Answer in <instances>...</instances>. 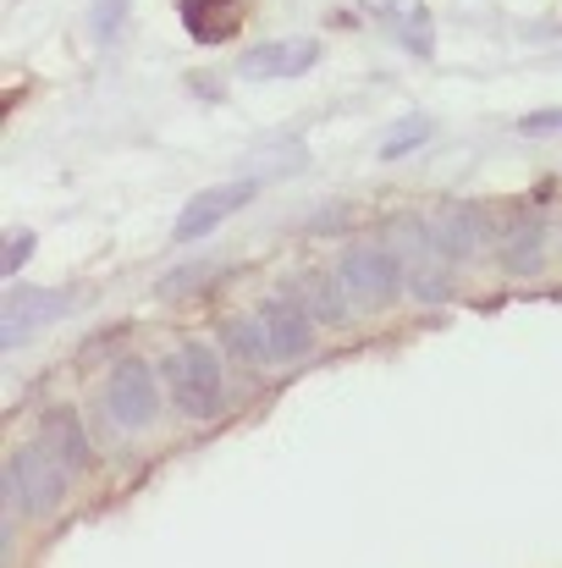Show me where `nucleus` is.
I'll list each match as a JSON object with an SVG mask.
<instances>
[{
    "instance_id": "nucleus-11",
    "label": "nucleus",
    "mask_w": 562,
    "mask_h": 568,
    "mask_svg": "<svg viewBox=\"0 0 562 568\" xmlns=\"http://www.w3.org/2000/svg\"><path fill=\"white\" fill-rule=\"evenodd\" d=\"M359 11L375 17L380 28H391V39L408 44L413 55H430V50H436V33H430V11H425V0H359Z\"/></svg>"
},
{
    "instance_id": "nucleus-15",
    "label": "nucleus",
    "mask_w": 562,
    "mask_h": 568,
    "mask_svg": "<svg viewBox=\"0 0 562 568\" xmlns=\"http://www.w3.org/2000/svg\"><path fill=\"white\" fill-rule=\"evenodd\" d=\"M337 287H343V282H331L326 271H315V276H304V310H309L315 321H326V326H337V321L348 315V304L337 298Z\"/></svg>"
},
{
    "instance_id": "nucleus-10",
    "label": "nucleus",
    "mask_w": 562,
    "mask_h": 568,
    "mask_svg": "<svg viewBox=\"0 0 562 568\" xmlns=\"http://www.w3.org/2000/svg\"><path fill=\"white\" fill-rule=\"evenodd\" d=\"M259 321H265V332H270L276 359H304V354H309V343H315V315H309L293 293L265 298V304H259Z\"/></svg>"
},
{
    "instance_id": "nucleus-5",
    "label": "nucleus",
    "mask_w": 562,
    "mask_h": 568,
    "mask_svg": "<svg viewBox=\"0 0 562 568\" xmlns=\"http://www.w3.org/2000/svg\"><path fill=\"white\" fill-rule=\"evenodd\" d=\"M337 282H343V293L354 304L380 310V304L397 298V254H386V248H348L343 265H337Z\"/></svg>"
},
{
    "instance_id": "nucleus-14",
    "label": "nucleus",
    "mask_w": 562,
    "mask_h": 568,
    "mask_svg": "<svg viewBox=\"0 0 562 568\" xmlns=\"http://www.w3.org/2000/svg\"><path fill=\"white\" fill-rule=\"evenodd\" d=\"M221 343H226V354L243 359V365H270V359H276L270 332H265L259 315H254V321H226V326H221Z\"/></svg>"
},
{
    "instance_id": "nucleus-1",
    "label": "nucleus",
    "mask_w": 562,
    "mask_h": 568,
    "mask_svg": "<svg viewBox=\"0 0 562 568\" xmlns=\"http://www.w3.org/2000/svg\"><path fill=\"white\" fill-rule=\"evenodd\" d=\"M61 469H67V458H61L50 442H33V447H22L17 458H6V475H0L6 508L17 503V508H28V514H50V508L61 503V491H67Z\"/></svg>"
},
{
    "instance_id": "nucleus-8",
    "label": "nucleus",
    "mask_w": 562,
    "mask_h": 568,
    "mask_svg": "<svg viewBox=\"0 0 562 568\" xmlns=\"http://www.w3.org/2000/svg\"><path fill=\"white\" fill-rule=\"evenodd\" d=\"M72 298L61 293H44V287H11L6 293V315H0V343L6 348H22L39 326H50L55 315H67Z\"/></svg>"
},
{
    "instance_id": "nucleus-19",
    "label": "nucleus",
    "mask_w": 562,
    "mask_h": 568,
    "mask_svg": "<svg viewBox=\"0 0 562 568\" xmlns=\"http://www.w3.org/2000/svg\"><path fill=\"white\" fill-rule=\"evenodd\" d=\"M127 6H133V0H100V6H94V39H116Z\"/></svg>"
},
{
    "instance_id": "nucleus-4",
    "label": "nucleus",
    "mask_w": 562,
    "mask_h": 568,
    "mask_svg": "<svg viewBox=\"0 0 562 568\" xmlns=\"http://www.w3.org/2000/svg\"><path fill=\"white\" fill-rule=\"evenodd\" d=\"M105 408L122 430H144L155 425V408H161V381L144 359H122L111 381H105Z\"/></svg>"
},
{
    "instance_id": "nucleus-12",
    "label": "nucleus",
    "mask_w": 562,
    "mask_h": 568,
    "mask_svg": "<svg viewBox=\"0 0 562 568\" xmlns=\"http://www.w3.org/2000/svg\"><path fill=\"white\" fill-rule=\"evenodd\" d=\"M177 17H183L187 39H198V44H221V39L237 33L243 6H237V0H177Z\"/></svg>"
},
{
    "instance_id": "nucleus-21",
    "label": "nucleus",
    "mask_w": 562,
    "mask_h": 568,
    "mask_svg": "<svg viewBox=\"0 0 562 568\" xmlns=\"http://www.w3.org/2000/svg\"><path fill=\"white\" fill-rule=\"evenodd\" d=\"M204 276H210V271H204V265H198V271H183V276H166V282H161V293H166V298H177V293H183V287H198V282H204Z\"/></svg>"
},
{
    "instance_id": "nucleus-16",
    "label": "nucleus",
    "mask_w": 562,
    "mask_h": 568,
    "mask_svg": "<svg viewBox=\"0 0 562 568\" xmlns=\"http://www.w3.org/2000/svg\"><path fill=\"white\" fill-rule=\"evenodd\" d=\"M44 425H50V430H44V442H50V447L67 458V469H83V458H89V442H83V430H78V414H67V408H61V414H50Z\"/></svg>"
},
{
    "instance_id": "nucleus-3",
    "label": "nucleus",
    "mask_w": 562,
    "mask_h": 568,
    "mask_svg": "<svg viewBox=\"0 0 562 568\" xmlns=\"http://www.w3.org/2000/svg\"><path fill=\"white\" fill-rule=\"evenodd\" d=\"M161 376H166V386H172V397H177L183 414H193V419L215 414V403H221V365H215V354H210L204 343L177 348Z\"/></svg>"
},
{
    "instance_id": "nucleus-9",
    "label": "nucleus",
    "mask_w": 562,
    "mask_h": 568,
    "mask_svg": "<svg viewBox=\"0 0 562 568\" xmlns=\"http://www.w3.org/2000/svg\"><path fill=\"white\" fill-rule=\"evenodd\" d=\"M254 199V183H221V189H204L193 193L183 204V215H177V226H172V237L177 243H198V237H210L232 210H243Z\"/></svg>"
},
{
    "instance_id": "nucleus-20",
    "label": "nucleus",
    "mask_w": 562,
    "mask_h": 568,
    "mask_svg": "<svg viewBox=\"0 0 562 568\" xmlns=\"http://www.w3.org/2000/svg\"><path fill=\"white\" fill-rule=\"evenodd\" d=\"M519 128H524V133H562V111H535V116H524Z\"/></svg>"
},
{
    "instance_id": "nucleus-7",
    "label": "nucleus",
    "mask_w": 562,
    "mask_h": 568,
    "mask_svg": "<svg viewBox=\"0 0 562 568\" xmlns=\"http://www.w3.org/2000/svg\"><path fill=\"white\" fill-rule=\"evenodd\" d=\"M320 61V39H270V44H254L237 55V78H298Z\"/></svg>"
},
{
    "instance_id": "nucleus-6",
    "label": "nucleus",
    "mask_w": 562,
    "mask_h": 568,
    "mask_svg": "<svg viewBox=\"0 0 562 568\" xmlns=\"http://www.w3.org/2000/svg\"><path fill=\"white\" fill-rule=\"evenodd\" d=\"M425 226H430V237H436V248H441L447 260H474V254L491 243V215H486L480 204H447V210H436Z\"/></svg>"
},
{
    "instance_id": "nucleus-17",
    "label": "nucleus",
    "mask_w": 562,
    "mask_h": 568,
    "mask_svg": "<svg viewBox=\"0 0 562 568\" xmlns=\"http://www.w3.org/2000/svg\"><path fill=\"white\" fill-rule=\"evenodd\" d=\"M28 254H33V232H6V243H0V276L11 282L28 265Z\"/></svg>"
},
{
    "instance_id": "nucleus-13",
    "label": "nucleus",
    "mask_w": 562,
    "mask_h": 568,
    "mask_svg": "<svg viewBox=\"0 0 562 568\" xmlns=\"http://www.w3.org/2000/svg\"><path fill=\"white\" fill-rule=\"evenodd\" d=\"M502 265H508L513 276H535V271L546 265V226H541V221H519V226L508 232V243H502Z\"/></svg>"
},
{
    "instance_id": "nucleus-2",
    "label": "nucleus",
    "mask_w": 562,
    "mask_h": 568,
    "mask_svg": "<svg viewBox=\"0 0 562 568\" xmlns=\"http://www.w3.org/2000/svg\"><path fill=\"white\" fill-rule=\"evenodd\" d=\"M397 260H402V276H408V293L419 304H447L452 298V260L436 248L430 226L425 221H397Z\"/></svg>"
},
{
    "instance_id": "nucleus-18",
    "label": "nucleus",
    "mask_w": 562,
    "mask_h": 568,
    "mask_svg": "<svg viewBox=\"0 0 562 568\" xmlns=\"http://www.w3.org/2000/svg\"><path fill=\"white\" fill-rule=\"evenodd\" d=\"M430 139V122H408V128H397L386 144H380V161H397L402 150H413V144H425Z\"/></svg>"
}]
</instances>
